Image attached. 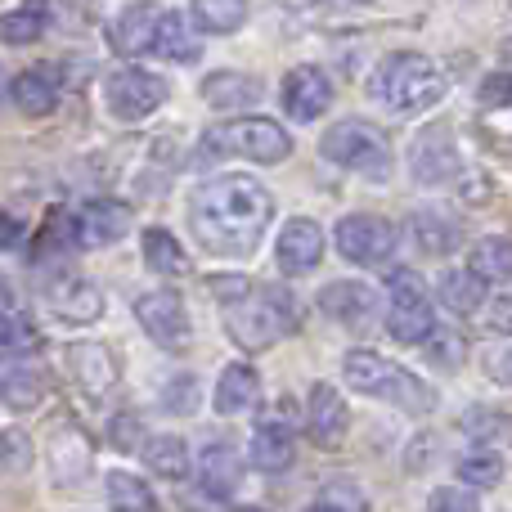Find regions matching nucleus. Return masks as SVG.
Segmentation results:
<instances>
[{
    "label": "nucleus",
    "instance_id": "18",
    "mask_svg": "<svg viewBox=\"0 0 512 512\" xmlns=\"http://www.w3.org/2000/svg\"><path fill=\"white\" fill-rule=\"evenodd\" d=\"M68 369H72V378H77L95 400L108 396V391H113V382H117L113 351H108V346H99V342H72L68 346Z\"/></svg>",
    "mask_w": 512,
    "mask_h": 512
},
{
    "label": "nucleus",
    "instance_id": "39",
    "mask_svg": "<svg viewBox=\"0 0 512 512\" xmlns=\"http://www.w3.org/2000/svg\"><path fill=\"white\" fill-rule=\"evenodd\" d=\"M463 432L477 436V441H490V436H504L508 432V418L495 414V409H468V418H463Z\"/></svg>",
    "mask_w": 512,
    "mask_h": 512
},
{
    "label": "nucleus",
    "instance_id": "6",
    "mask_svg": "<svg viewBox=\"0 0 512 512\" xmlns=\"http://www.w3.org/2000/svg\"><path fill=\"white\" fill-rule=\"evenodd\" d=\"M221 153H239L252 162H283L292 153V140L270 117H239V122L203 135V158H221Z\"/></svg>",
    "mask_w": 512,
    "mask_h": 512
},
{
    "label": "nucleus",
    "instance_id": "8",
    "mask_svg": "<svg viewBox=\"0 0 512 512\" xmlns=\"http://www.w3.org/2000/svg\"><path fill=\"white\" fill-rule=\"evenodd\" d=\"M135 319H140V328L162 346V351H176V355L189 351L194 324H189V310L176 292H167V288L144 292V297L135 301Z\"/></svg>",
    "mask_w": 512,
    "mask_h": 512
},
{
    "label": "nucleus",
    "instance_id": "3",
    "mask_svg": "<svg viewBox=\"0 0 512 512\" xmlns=\"http://www.w3.org/2000/svg\"><path fill=\"white\" fill-rule=\"evenodd\" d=\"M342 373L360 396H373V400H387V405L405 409V414H432L436 409V387L423 382L418 373L400 369L396 360H382L373 351H351L342 360Z\"/></svg>",
    "mask_w": 512,
    "mask_h": 512
},
{
    "label": "nucleus",
    "instance_id": "49",
    "mask_svg": "<svg viewBox=\"0 0 512 512\" xmlns=\"http://www.w3.org/2000/svg\"><path fill=\"white\" fill-rule=\"evenodd\" d=\"M9 310H14V292H9L5 274H0V315H9Z\"/></svg>",
    "mask_w": 512,
    "mask_h": 512
},
{
    "label": "nucleus",
    "instance_id": "24",
    "mask_svg": "<svg viewBox=\"0 0 512 512\" xmlns=\"http://www.w3.org/2000/svg\"><path fill=\"white\" fill-rule=\"evenodd\" d=\"M198 481H203V490L212 499H230L243 481L239 450H230V445H212V450H203V472H198Z\"/></svg>",
    "mask_w": 512,
    "mask_h": 512
},
{
    "label": "nucleus",
    "instance_id": "28",
    "mask_svg": "<svg viewBox=\"0 0 512 512\" xmlns=\"http://www.w3.org/2000/svg\"><path fill=\"white\" fill-rule=\"evenodd\" d=\"M153 50H158L162 59H171V63H194L198 50H203V41L194 36V27H189L185 14L167 9L162 23H158V41H153Z\"/></svg>",
    "mask_w": 512,
    "mask_h": 512
},
{
    "label": "nucleus",
    "instance_id": "7",
    "mask_svg": "<svg viewBox=\"0 0 512 512\" xmlns=\"http://www.w3.org/2000/svg\"><path fill=\"white\" fill-rule=\"evenodd\" d=\"M387 283H391V306H387L391 337L405 342V346H423L436 328V310H432V301H427L418 274L414 270H391Z\"/></svg>",
    "mask_w": 512,
    "mask_h": 512
},
{
    "label": "nucleus",
    "instance_id": "1",
    "mask_svg": "<svg viewBox=\"0 0 512 512\" xmlns=\"http://www.w3.org/2000/svg\"><path fill=\"white\" fill-rule=\"evenodd\" d=\"M274 216V198L252 176H216L189 203V225L203 239L207 252L248 256L261 243L265 225Z\"/></svg>",
    "mask_w": 512,
    "mask_h": 512
},
{
    "label": "nucleus",
    "instance_id": "48",
    "mask_svg": "<svg viewBox=\"0 0 512 512\" xmlns=\"http://www.w3.org/2000/svg\"><path fill=\"white\" fill-rule=\"evenodd\" d=\"M486 369H490V378H495V382H504V387H512V346H504V351H499L495 360L486 364Z\"/></svg>",
    "mask_w": 512,
    "mask_h": 512
},
{
    "label": "nucleus",
    "instance_id": "40",
    "mask_svg": "<svg viewBox=\"0 0 512 512\" xmlns=\"http://www.w3.org/2000/svg\"><path fill=\"white\" fill-rule=\"evenodd\" d=\"M32 463V445H27L23 432H0V468L5 472H18Z\"/></svg>",
    "mask_w": 512,
    "mask_h": 512
},
{
    "label": "nucleus",
    "instance_id": "25",
    "mask_svg": "<svg viewBox=\"0 0 512 512\" xmlns=\"http://www.w3.org/2000/svg\"><path fill=\"white\" fill-rule=\"evenodd\" d=\"M203 99L212 108H221V113H230V108H248V104L261 99V81L243 77V72H212V77L203 81Z\"/></svg>",
    "mask_w": 512,
    "mask_h": 512
},
{
    "label": "nucleus",
    "instance_id": "37",
    "mask_svg": "<svg viewBox=\"0 0 512 512\" xmlns=\"http://www.w3.org/2000/svg\"><path fill=\"white\" fill-rule=\"evenodd\" d=\"M36 351V328L23 324L18 315H0V360H18V355Z\"/></svg>",
    "mask_w": 512,
    "mask_h": 512
},
{
    "label": "nucleus",
    "instance_id": "13",
    "mask_svg": "<svg viewBox=\"0 0 512 512\" xmlns=\"http://www.w3.org/2000/svg\"><path fill=\"white\" fill-rule=\"evenodd\" d=\"M328 104H333V81H328L324 68H292L288 77H283V113L292 117V122H315V117L328 113Z\"/></svg>",
    "mask_w": 512,
    "mask_h": 512
},
{
    "label": "nucleus",
    "instance_id": "21",
    "mask_svg": "<svg viewBox=\"0 0 512 512\" xmlns=\"http://www.w3.org/2000/svg\"><path fill=\"white\" fill-rule=\"evenodd\" d=\"M292 459H297V445H292V432L283 418H270V423L256 427L252 436V463L261 472H288Z\"/></svg>",
    "mask_w": 512,
    "mask_h": 512
},
{
    "label": "nucleus",
    "instance_id": "10",
    "mask_svg": "<svg viewBox=\"0 0 512 512\" xmlns=\"http://www.w3.org/2000/svg\"><path fill=\"white\" fill-rule=\"evenodd\" d=\"M41 297H45V306H50L59 319H68V324H95V319L104 315V292L77 270L45 274Z\"/></svg>",
    "mask_w": 512,
    "mask_h": 512
},
{
    "label": "nucleus",
    "instance_id": "29",
    "mask_svg": "<svg viewBox=\"0 0 512 512\" xmlns=\"http://www.w3.org/2000/svg\"><path fill=\"white\" fill-rule=\"evenodd\" d=\"M144 261H149L153 274H167V279H185L189 274V252L176 243L171 230H144Z\"/></svg>",
    "mask_w": 512,
    "mask_h": 512
},
{
    "label": "nucleus",
    "instance_id": "23",
    "mask_svg": "<svg viewBox=\"0 0 512 512\" xmlns=\"http://www.w3.org/2000/svg\"><path fill=\"white\" fill-rule=\"evenodd\" d=\"M9 95H14V104L27 117H50L59 108V81H54L50 68H32V72H18Z\"/></svg>",
    "mask_w": 512,
    "mask_h": 512
},
{
    "label": "nucleus",
    "instance_id": "32",
    "mask_svg": "<svg viewBox=\"0 0 512 512\" xmlns=\"http://www.w3.org/2000/svg\"><path fill=\"white\" fill-rule=\"evenodd\" d=\"M108 512H158V499L131 472H108Z\"/></svg>",
    "mask_w": 512,
    "mask_h": 512
},
{
    "label": "nucleus",
    "instance_id": "43",
    "mask_svg": "<svg viewBox=\"0 0 512 512\" xmlns=\"http://www.w3.org/2000/svg\"><path fill=\"white\" fill-rule=\"evenodd\" d=\"M477 99L486 108H512V72H490V77L481 81Z\"/></svg>",
    "mask_w": 512,
    "mask_h": 512
},
{
    "label": "nucleus",
    "instance_id": "45",
    "mask_svg": "<svg viewBox=\"0 0 512 512\" xmlns=\"http://www.w3.org/2000/svg\"><path fill=\"white\" fill-rule=\"evenodd\" d=\"M113 441L122 445V450H131V445L140 441V418H135V414H117L113 418Z\"/></svg>",
    "mask_w": 512,
    "mask_h": 512
},
{
    "label": "nucleus",
    "instance_id": "44",
    "mask_svg": "<svg viewBox=\"0 0 512 512\" xmlns=\"http://www.w3.org/2000/svg\"><path fill=\"white\" fill-rule=\"evenodd\" d=\"M194 391H198V382L189 373H180V378H171V391H162V405L176 409V414H189L194 409Z\"/></svg>",
    "mask_w": 512,
    "mask_h": 512
},
{
    "label": "nucleus",
    "instance_id": "17",
    "mask_svg": "<svg viewBox=\"0 0 512 512\" xmlns=\"http://www.w3.org/2000/svg\"><path fill=\"white\" fill-rule=\"evenodd\" d=\"M319 310L346 328H369L378 319V292L364 283H328L319 292Z\"/></svg>",
    "mask_w": 512,
    "mask_h": 512
},
{
    "label": "nucleus",
    "instance_id": "2",
    "mask_svg": "<svg viewBox=\"0 0 512 512\" xmlns=\"http://www.w3.org/2000/svg\"><path fill=\"white\" fill-rule=\"evenodd\" d=\"M212 292L221 297L225 333L243 346V351H265V346L283 342L288 333H297L301 306L288 288L256 279H212Z\"/></svg>",
    "mask_w": 512,
    "mask_h": 512
},
{
    "label": "nucleus",
    "instance_id": "36",
    "mask_svg": "<svg viewBox=\"0 0 512 512\" xmlns=\"http://www.w3.org/2000/svg\"><path fill=\"white\" fill-rule=\"evenodd\" d=\"M459 481H463V486H477V490L499 486V481H504V459H499V454H490V450L468 454V459L459 463Z\"/></svg>",
    "mask_w": 512,
    "mask_h": 512
},
{
    "label": "nucleus",
    "instance_id": "14",
    "mask_svg": "<svg viewBox=\"0 0 512 512\" xmlns=\"http://www.w3.org/2000/svg\"><path fill=\"white\" fill-rule=\"evenodd\" d=\"M306 432L310 441L319 445H342L346 432H351V409H346L342 391L333 387V382H315L310 387V400H306Z\"/></svg>",
    "mask_w": 512,
    "mask_h": 512
},
{
    "label": "nucleus",
    "instance_id": "27",
    "mask_svg": "<svg viewBox=\"0 0 512 512\" xmlns=\"http://www.w3.org/2000/svg\"><path fill=\"white\" fill-rule=\"evenodd\" d=\"M45 391H50V378H45V369H32V364H14V369L0 378V396H5V405L14 409V414L36 409L45 400Z\"/></svg>",
    "mask_w": 512,
    "mask_h": 512
},
{
    "label": "nucleus",
    "instance_id": "22",
    "mask_svg": "<svg viewBox=\"0 0 512 512\" xmlns=\"http://www.w3.org/2000/svg\"><path fill=\"white\" fill-rule=\"evenodd\" d=\"M409 234H414V248L423 256H445L463 243V225L450 221L445 212H414L409 216Z\"/></svg>",
    "mask_w": 512,
    "mask_h": 512
},
{
    "label": "nucleus",
    "instance_id": "12",
    "mask_svg": "<svg viewBox=\"0 0 512 512\" xmlns=\"http://www.w3.org/2000/svg\"><path fill=\"white\" fill-rule=\"evenodd\" d=\"M396 248V225L382 221V216H342L337 221V252L351 265H382Z\"/></svg>",
    "mask_w": 512,
    "mask_h": 512
},
{
    "label": "nucleus",
    "instance_id": "33",
    "mask_svg": "<svg viewBox=\"0 0 512 512\" xmlns=\"http://www.w3.org/2000/svg\"><path fill=\"white\" fill-rule=\"evenodd\" d=\"M90 441L81 432H63V436H54V477L59 481H81L90 472Z\"/></svg>",
    "mask_w": 512,
    "mask_h": 512
},
{
    "label": "nucleus",
    "instance_id": "5",
    "mask_svg": "<svg viewBox=\"0 0 512 512\" xmlns=\"http://www.w3.org/2000/svg\"><path fill=\"white\" fill-rule=\"evenodd\" d=\"M319 153H324L328 162H337V167L360 171V176H369V180H387V171H391L387 135H382L378 126L360 122V117L328 126L324 140H319Z\"/></svg>",
    "mask_w": 512,
    "mask_h": 512
},
{
    "label": "nucleus",
    "instance_id": "19",
    "mask_svg": "<svg viewBox=\"0 0 512 512\" xmlns=\"http://www.w3.org/2000/svg\"><path fill=\"white\" fill-rule=\"evenodd\" d=\"M158 23H162V9L153 5V0H135V5H126L122 14H117L113 23V45L122 54H144L153 50V41H158Z\"/></svg>",
    "mask_w": 512,
    "mask_h": 512
},
{
    "label": "nucleus",
    "instance_id": "15",
    "mask_svg": "<svg viewBox=\"0 0 512 512\" xmlns=\"http://www.w3.org/2000/svg\"><path fill=\"white\" fill-rule=\"evenodd\" d=\"M126 225H131V207L117 203V198H90V203H81L77 216H72V234H77V243H86V248H108V243H117L126 234Z\"/></svg>",
    "mask_w": 512,
    "mask_h": 512
},
{
    "label": "nucleus",
    "instance_id": "9",
    "mask_svg": "<svg viewBox=\"0 0 512 512\" xmlns=\"http://www.w3.org/2000/svg\"><path fill=\"white\" fill-rule=\"evenodd\" d=\"M409 171H414L418 185H450L463 171L459 162V144H454V131L445 122H432L414 135L409 144Z\"/></svg>",
    "mask_w": 512,
    "mask_h": 512
},
{
    "label": "nucleus",
    "instance_id": "35",
    "mask_svg": "<svg viewBox=\"0 0 512 512\" xmlns=\"http://www.w3.org/2000/svg\"><path fill=\"white\" fill-rule=\"evenodd\" d=\"M41 32H45V9L41 5L0 14V41L5 45H32V41H41Z\"/></svg>",
    "mask_w": 512,
    "mask_h": 512
},
{
    "label": "nucleus",
    "instance_id": "47",
    "mask_svg": "<svg viewBox=\"0 0 512 512\" xmlns=\"http://www.w3.org/2000/svg\"><path fill=\"white\" fill-rule=\"evenodd\" d=\"M18 243H23V225H18L14 216H5V212H0V252L18 248Z\"/></svg>",
    "mask_w": 512,
    "mask_h": 512
},
{
    "label": "nucleus",
    "instance_id": "20",
    "mask_svg": "<svg viewBox=\"0 0 512 512\" xmlns=\"http://www.w3.org/2000/svg\"><path fill=\"white\" fill-rule=\"evenodd\" d=\"M261 400V378H256L252 364H230L216 382V414L234 418V414H248Z\"/></svg>",
    "mask_w": 512,
    "mask_h": 512
},
{
    "label": "nucleus",
    "instance_id": "30",
    "mask_svg": "<svg viewBox=\"0 0 512 512\" xmlns=\"http://www.w3.org/2000/svg\"><path fill=\"white\" fill-rule=\"evenodd\" d=\"M144 463H149V472H158L167 481L189 477V450L180 436H149L144 441Z\"/></svg>",
    "mask_w": 512,
    "mask_h": 512
},
{
    "label": "nucleus",
    "instance_id": "51",
    "mask_svg": "<svg viewBox=\"0 0 512 512\" xmlns=\"http://www.w3.org/2000/svg\"><path fill=\"white\" fill-rule=\"evenodd\" d=\"M306 512H328V508H319V504H315V508H306Z\"/></svg>",
    "mask_w": 512,
    "mask_h": 512
},
{
    "label": "nucleus",
    "instance_id": "11",
    "mask_svg": "<svg viewBox=\"0 0 512 512\" xmlns=\"http://www.w3.org/2000/svg\"><path fill=\"white\" fill-rule=\"evenodd\" d=\"M104 99L122 122H140V117L158 113L162 99H167V81L153 77L144 68H117L104 86Z\"/></svg>",
    "mask_w": 512,
    "mask_h": 512
},
{
    "label": "nucleus",
    "instance_id": "38",
    "mask_svg": "<svg viewBox=\"0 0 512 512\" xmlns=\"http://www.w3.org/2000/svg\"><path fill=\"white\" fill-rule=\"evenodd\" d=\"M319 508H328V512H369V499H364V490L355 486V481H328V486L319 490Z\"/></svg>",
    "mask_w": 512,
    "mask_h": 512
},
{
    "label": "nucleus",
    "instance_id": "34",
    "mask_svg": "<svg viewBox=\"0 0 512 512\" xmlns=\"http://www.w3.org/2000/svg\"><path fill=\"white\" fill-rule=\"evenodd\" d=\"M194 18L203 23V32H234L248 18V0H194Z\"/></svg>",
    "mask_w": 512,
    "mask_h": 512
},
{
    "label": "nucleus",
    "instance_id": "31",
    "mask_svg": "<svg viewBox=\"0 0 512 512\" xmlns=\"http://www.w3.org/2000/svg\"><path fill=\"white\" fill-rule=\"evenodd\" d=\"M472 274H481L486 283H508L512 279V239L504 234H490L472 248V261H468Z\"/></svg>",
    "mask_w": 512,
    "mask_h": 512
},
{
    "label": "nucleus",
    "instance_id": "42",
    "mask_svg": "<svg viewBox=\"0 0 512 512\" xmlns=\"http://www.w3.org/2000/svg\"><path fill=\"white\" fill-rule=\"evenodd\" d=\"M427 512H481V504H477V495H472V490L445 486V490H432V504H427Z\"/></svg>",
    "mask_w": 512,
    "mask_h": 512
},
{
    "label": "nucleus",
    "instance_id": "50",
    "mask_svg": "<svg viewBox=\"0 0 512 512\" xmlns=\"http://www.w3.org/2000/svg\"><path fill=\"white\" fill-rule=\"evenodd\" d=\"M239 512H265V508H239Z\"/></svg>",
    "mask_w": 512,
    "mask_h": 512
},
{
    "label": "nucleus",
    "instance_id": "4",
    "mask_svg": "<svg viewBox=\"0 0 512 512\" xmlns=\"http://www.w3.org/2000/svg\"><path fill=\"white\" fill-rule=\"evenodd\" d=\"M373 99L391 113H427L432 104L445 99V72L436 68L427 54H391L378 63L369 81Z\"/></svg>",
    "mask_w": 512,
    "mask_h": 512
},
{
    "label": "nucleus",
    "instance_id": "41",
    "mask_svg": "<svg viewBox=\"0 0 512 512\" xmlns=\"http://www.w3.org/2000/svg\"><path fill=\"white\" fill-rule=\"evenodd\" d=\"M427 355H432L436 364H441V369H459L463 364V337H454V333H436L432 328V337H427Z\"/></svg>",
    "mask_w": 512,
    "mask_h": 512
},
{
    "label": "nucleus",
    "instance_id": "16",
    "mask_svg": "<svg viewBox=\"0 0 512 512\" xmlns=\"http://www.w3.org/2000/svg\"><path fill=\"white\" fill-rule=\"evenodd\" d=\"M279 270L283 274H306L319 265L324 256V230H319L310 216H292L288 225L279 230Z\"/></svg>",
    "mask_w": 512,
    "mask_h": 512
},
{
    "label": "nucleus",
    "instance_id": "46",
    "mask_svg": "<svg viewBox=\"0 0 512 512\" xmlns=\"http://www.w3.org/2000/svg\"><path fill=\"white\" fill-rule=\"evenodd\" d=\"M490 328H495V333H512V297H499L495 306H490Z\"/></svg>",
    "mask_w": 512,
    "mask_h": 512
},
{
    "label": "nucleus",
    "instance_id": "26",
    "mask_svg": "<svg viewBox=\"0 0 512 512\" xmlns=\"http://www.w3.org/2000/svg\"><path fill=\"white\" fill-rule=\"evenodd\" d=\"M486 288L490 283L481 279V274H472V270H445L441 283H436L445 310H454V315H477V310L486 306Z\"/></svg>",
    "mask_w": 512,
    "mask_h": 512
}]
</instances>
